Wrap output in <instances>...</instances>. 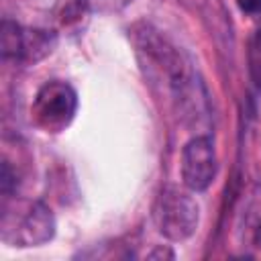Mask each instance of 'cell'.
<instances>
[{
  "instance_id": "6da1fadb",
  "label": "cell",
  "mask_w": 261,
  "mask_h": 261,
  "mask_svg": "<svg viewBox=\"0 0 261 261\" xmlns=\"http://www.w3.org/2000/svg\"><path fill=\"white\" fill-rule=\"evenodd\" d=\"M153 222L169 241L190 239L200 222V206L179 186H165L153 206Z\"/></svg>"
},
{
  "instance_id": "7a4b0ae2",
  "label": "cell",
  "mask_w": 261,
  "mask_h": 261,
  "mask_svg": "<svg viewBox=\"0 0 261 261\" xmlns=\"http://www.w3.org/2000/svg\"><path fill=\"white\" fill-rule=\"evenodd\" d=\"M77 110L75 90L61 80L45 82L33 98V120L45 133H59L69 126Z\"/></svg>"
},
{
  "instance_id": "3957f363",
  "label": "cell",
  "mask_w": 261,
  "mask_h": 261,
  "mask_svg": "<svg viewBox=\"0 0 261 261\" xmlns=\"http://www.w3.org/2000/svg\"><path fill=\"white\" fill-rule=\"evenodd\" d=\"M216 149L208 135L192 137L181 151V181L190 192H204L216 177Z\"/></svg>"
},
{
  "instance_id": "277c9868",
  "label": "cell",
  "mask_w": 261,
  "mask_h": 261,
  "mask_svg": "<svg viewBox=\"0 0 261 261\" xmlns=\"http://www.w3.org/2000/svg\"><path fill=\"white\" fill-rule=\"evenodd\" d=\"M55 234V216L43 202H29L22 214L16 216L14 224H4V241L14 243L12 247H39L51 241Z\"/></svg>"
},
{
  "instance_id": "5b68a950",
  "label": "cell",
  "mask_w": 261,
  "mask_h": 261,
  "mask_svg": "<svg viewBox=\"0 0 261 261\" xmlns=\"http://www.w3.org/2000/svg\"><path fill=\"white\" fill-rule=\"evenodd\" d=\"M55 47V35L51 31L43 29H24L22 35V63H35L43 57H47Z\"/></svg>"
},
{
  "instance_id": "8992f818",
  "label": "cell",
  "mask_w": 261,
  "mask_h": 261,
  "mask_svg": "<svg viewBox=\"0 0 261 261\" xmlns=\"http://www.w3.org/2000/svg\"><path fill=\"white\" fill-rule=\"evenodd\" d=\"M22 35L24 29L18 27L16 22L4 18L2 27H0V53L2 59L8 61H20V53H22Z\"/></svg>"
},
{
  "instance_id": "52a82bcc",
  "label": "cell",
  "mask_w": 261,
  "mask_h": 261,
  "mask_svg": "<svg viewBox=\"0 0 261 261\" xmlns=\"http://www.w3.org/2000/svg\"><path fill=\"white\" fill-rule=\"evenodd\" d=\"M247 61H249V73L255 86L261 90V27L253 33L249 39V51H247Z\"/></svg>"
},
{
  "instance_id": "ba28073f",
  "label": "cell",
  "mask_w": 261,
  "mask_h": 261,
  "mask_svg": "<svg viewBox=\"0 0 261 261\" xmlns=\"http://www.w3.org/2000/svg\"><path fill=\"white\" fill-rule=\"evenodd\" d=\"M86 12H98V14H112L126 8L133 0H75Z\"/></svg>"
},
{
  "instance_id": "9c48e42d",
  "label": "cell",
  "mask_w": 261,
  "mask_h": 261,
  "mask_svg": "<svg viewBox=\"0 0 261 261\" xmlns=\"http://www.w3.org/2000/svg\"><path fill=\"white\" fill-rule=\"evenodd\" d=\"M14 186H16V175L12 173L10 163H8V161H2V173H0V188H2V194L8 196Z\"/></svg>"
},
{
  "instance_id": "30bf717a",
  "label": "cell",
  "mask_w": 261,
  "mask_h": 261,
  "mask_svg": "<svg viewBox=\"0 0 261 261\" xmlns=\"http://www.w3.org/2000/svg\"><path fill=\"white\" fill-rule=\"evenodd\" d=\"M237 4L247 14H259L261 12V0H237Z\"/></svg>"
},
{
  "instance_id": "8fae6325",
  "label": "cell",
  "mask_w": 261,
  "mask_h": 261,
  "mask_svg": "<svg viewBox=\"0 0 261 261\" xmlns=\"http://www.w3.org/2000/svg\"><path fill=\"white\" fill-rule=\"evenodd\" d=\"M147 257L149 259H163V257H167V259H173L175 257V253L171 251V249H163V247H155L151 253H147Z\"/></svg>"
}]
</instances>
